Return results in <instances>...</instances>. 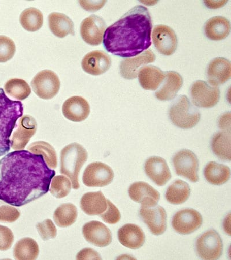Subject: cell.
Segmentation results:
<instances>
[{"label":"cell","instance_id":"1","mask_svg":"<svg viewBox=\"0 0 231 260\" xmlns=\"http://www.w3.org/2000/svg\"><path fill=\"white\" fill-rule=\"evenodd\" d=\"M56 171L41 154L16 150L0 160V200L22 207L47 193Z\"/></svg>","mask_w":231,"mask_h":260},{"label":"cell","instance_id":"2","mask_svg":"<svg viewBox=\"0 0 231 260\" xmlns=\"http://www.w3.org/2000/svg\"><path fill=\"white\" fill-rule=\"evenodd\" d=\"M152 28L148 8L137 6L106 29L104 47L107 52L117 56H137L152 45Z\"/></svg>","mask_w":231,"mask_h":260},{"label":"cell","instance_id":"3","mask_svg":"<svg viewBox=\"0 0 231 260\" xmlns=\"http://www.w3.org/2000/svg\"><path fill=\"white\" fill-rule=\"evenodd\" d=\"M23 114V104L8 98L0 88V156L10 150L11 134Z\"/></svg>","mask_w":231,"mask_h":260},{"label":"cell","instance_id":"4","mask_svg":"<svg viewBox=\"0 0 231 260\" xmlns=\"http://www.w3.org/2000/svg\"><path fill=\"white\" fill-rule=\"evenodd\" d=\"M86 150L78 143L71 144L61 150L60 154L61 174L68 177L71 181L72 187L79 189V174L87 160Z\"/></svg>","mask_w":231,"mask_h":260},{"label":"cell","instance_id":"5","mask_svg":"<svg viewBox=\"0 0 231 260\" xmlns=\"http://www.w3.org/2000/svg\"><path fill=\"white\" fill-rule=\"evenodd\" d=\"M169 117L176 127L190 129L198 124L201 114L186 95H181L171 106Z\"/></svg>","mask_w":231,"mask_h":260},{"label":"cell","instance_id":"6","mask_svg":"<svg viewBox=\"0 0 231 260\" xmlns=\"http://www.w3.org/2000/svg\"><path fill=\"white\" fill-rule=\"evenodd\" d=\"M31 86L36 94L42 99L49 100L55 97L60 88V79L53 71H40L31 81Z\"/></svg>","mask_w":231,"mask_h":260},{"label":"cell","instance_id":"7","mask_svg":"<svg viewBox=\"0 0 231 260\" xmlns=\"http://www.w3.org/2000/svg\"><path fill=\"white\" fill-rule=\"evenodd\" d=\"M197 253L203 259H219L223 251V242L216 231L210 230L198 238L196 242Z\"/></svg>","mask_w":231,"mask_h":260},{"label":"cell","instance_id":"8","mask_svg":"<svg viewBox=\"0 0 231 260\" xmlns=\"http://www.w3.org/2000/svg\"><path fill=\"white\" fill-rule=\"evenodd\" d=\"M172 161L176 174L192 182L199 181V161L194 152L188 149L180 150L175 155Z\"/></svg>","mask_w":231,"mask_h":260},{"label":"cell","instance_id":"9","mask_svg":"<svg viewBox=\"0 0 231 260\" xmlns=\"http://www.w3.org/2000/svg\"><path fill=\"white\" fill-rule=\"evenodd\" d=\"M114 178L111 167L102 162L90 164L83 175V183L91 187H102L109 185Z\"/></svg>","mask_w":231,"mask_h":260},{"label":"cell","instance_id":"10","mask_svg":"<svg viewBox=\"0 0 231 260\" xmlns=\"http://www.w3.org/2000/svg\"><path fill=\"white\" fill-rule=\"evenodd\" d=\"M190 91L192 103L199 108H212L220 100L219 89L205 81H197L193 83Z\"/></svg>","mask_w":231,"mask_h":260},{"label":"cell","instance_id":"11","mask_svg":"<svg viewBox=\"0 0 231 260\" xmlns=\"http://www.w3.org/2000/svg\"><path fill=\"white\" fill-rule=\"evenodd\" d=\"M203 224V217L194 209H184L175 214L172 225L176 232L183 235L194 233Z\"/></svg>","mask_w":231,"mask_h":260},{"label":"cell","instance_id":"12","mask_svg":"<svg viewBox=\"0 0 231 260\" xmlns=\"http://www.w3.org/2000/svg\"><path fill=\"white\" fill-rule=\"evenodd\" d=\"M152 39L155 48L163 55L171 56L177 49V36L173 29L166 25L159 24L154 27Z\"/></svg>","mask_w":231,"mask_h":260},{"label":"cell","instance_id":"13","mask_svg":"<svg viewBox=\"0 0 231 260\" xmlns=\"http://www.w3.org/2000/svg\"><path fill=\"white\" fill-rule=\"evenodd\" d=\"M106 28V23L102 18L92 15L83 20L81 25V35L87 44L97 46L102 44Z\"/></svg>","mask_w":231,"mask_h":260},{"label":"cell","instance_id":"14","mask_svg":"<svg viewBox=\"0 0 231 260\" xmlns=\"http://www.w3.org/2000/svg\"><path fill=\"white\" fill-rule=\"evenodd\" d=\"M140 215L151 233L155 236H160L166 232L167 215L165 209L161 206L156 205L153 207H141Z\"/></svg>","mask_w":231,"mask_h":260},{"label":"cell","instance_id":"15","mask_svg":"<svg viewBox=\"0 0 231 260\" xmlns=\"http://www.w3.org/2000/svg\"><path fill=\"white\" fill-rule=\"evenodd\" d=\"M37 128V121L32 116L25 115L20 117L18 128L12 137V148L17 150L24 149L31 137L35 135Z\"/></svg>","mask_w":231,"mask_h":260},{"label":"cell","instance_id":"16","mask_svg":"<svg viewBox=\"0 0 231 260\" xmlns=\"http://www.w3.org/2000/svg\"><path fill=\"white\" fill-rule=\"evenodd\" d=\"M82 233L85 240L95 246L106 247L112 241L111 230L98 221H91L84 225Z\"/></svg>","mask_w":231,"mask_h":260},{"label":"cell","instance_id":"17","mask_svg":"<svg viewBox=\"0 0 231 260\" xmlns=\"http://www.w3.org/2000/svg\"><path fill=\"white\" fill-rule=\"evenodd\" d=\"M128 194L135 202L140 203L142 207H153L156 206L160 194L150 184L144 182L134 183L130 186Z\"/></svg>","mask_w":231,"mask_h":260},{"label":"cell","instance_id":"18","mask_svg":"<svg viewBox=\"0 0 231 260\" xmlns=\"http://www.w3.org/2000/svg\"><path fill=\"white\" fill-rule=\"evenodd\" d=\"M62 110L66 119L74 122H81L89 116L90 107L85 99L79 96H73L63 104Z\"/></svg>","mask_w":231,"mask_h":260},{"label":"cell","instance_id":"19","mask_svg":"<svg viewBox=\"0 0 231 260\" xmlns=\"http://www.w3.org/2000/svg\"><path fill=\"white\" fill-rule=\"evenodd\" d=\"M155 58V54L150 49L146 50L137 56L124 58L120 66L121 76L126 79H136L139 70L142 66L154 62Z\"/></svg>","mask_w":231,"mask_h":260},{"label":"cell","instance_id":"20","mask_svg":"<svg viewBox=\"0 0 231 260\" xmlns=\"http://www.w3.org/2000/svg\"><path fill=\"white\" fill-rule=\"evenodd\" d=\"M112 61L107 53L100 50H95L87 53L82 61V67L87 74L100 75L110 69Z\"/></svg>","mask_w":231,"mask_h":260},{"label":"cell","instance_id":"21","mask_svg":"<svg viewBox=\"0 0 231 260\" xmlns=\"http://www.w3.org/2000/svg\"><path fill=\"white\" fill-rule=\"evenodd\" d=\"M145 171L148 177L158 186H163L169 181L172 175L165 159L153 156L145 164Z\"/></svg>","mask_w":231,"mask_h":260},{"label":"cell","instance_id":"22","mask_svg":"<svg viewBox=\"0 0 231 260\" xmlns=\"http://www.w3.org/2000/svg\"><path fill=\"white\" fill-rule=\"evenodd\" d=\"M207 78L213 87L223 85L231 77L230 62L224 57H217L210 62L207 69Z\"/></svg>","mask_w":231,"mask_h":260},{"label":"cell","instance_id":"23","mask_svg":"<svg viewBox=\"0 0 231 260\" xmlns=\"http://www.w3.org/2000/svg\"><path fill=\"white\" fill-rule=\"evenodd\" d=\"M118 239L120 244L131 249H138L144 246L145 234L138 225L127 224L118 231Z\"/></svg>","mask_w":231,"mask_h":260},{"label":"cell","instance_id":"24","mask_svg":"<svg viewBox=\"0 0 231 260\" xmlns=\"http://www.w3.org/2000/svg\"><path fill=\"white\" fill-rule=\"evenodd\" d=\"M138 76L143 89L152 91L157 90L166 78L165 73L154 66L142 67L139 70Z\"/></svg>","mask_w":231,"mask_h":260},{"label":"cell","instance_id":"25","mask_svg":"<svg viewBox=\"0 0 231 260\" xmlns=\"http://www.w3.org/2000/svg\"><path fill=\"white\" fill-rule=\"evenodd\" d=\"M165 75L163 85L155 93V98L161 101L173 100L181 89L183 83L181 75L175 71H167Z\"/></svg>","mask_w":231,"mask_h":260},{"label":"cell","instance_id":"26","mask_svg":"<svg viewBox=\"0 0 231 260\" xmlns=\"http://www.w3.org/2000/svg\"><path fill=\"white\" fill-rule=\"evenodd\" d=\"M80 205L86 215L100 216L107 209V199L102 191L87 192L82 197Z\"/></svg>","mask_w":231,"mask_h":260},{"label":"cell","instance_id":"27","mask_svg":"<svg viewBox=\"0 0 231 260\" xmlns=\"http://www.w3.org/2000/svg\"><path fill=\"white\" fill-rule=\"evenodd\" d=\"M206 36L213 41L224 40L229 35L230 23L224 17H213L206 22L204 27Z\"/></svg>","mask_w":231,"mask_h":260},{"label":"cell","instance_id":"28","mask_svg":"<svg viewBox=\"0 0 231 260\" xmlns=\"http://www.w3.org/2000/svg\"><path fill=\"white\" fill-rule=\"evenodd\" d=\"M48 19L50 30L54 36L62 39L69 35H75L74 23L65 14L53 12Z\"/></svg>","mask_w":231,"mask_h":260},{"label":"cell","instance_id":"29","mask_svg":"<svg viewBox=\"0 0 231 260\" xmlns=\"http://www.w3.org/2000/svg\"><path fill=\"white\" fill-rule=\"evenodd\" d=\"M204 176L209 183L221 186L229 180L230 170L228 166L222 164L211 161L205 167Z\"/></svg>","mask_w":231,"mask_h":260},{"label":"cell","instance_id":"30","mask_svg":"<svg viewBox=\"0 0 231 260\" xmlns=\"http://www.w3.org/2000/svg\"><path fill=\"white\" fill-rule=\"evenodd\" d=\"M230 132H220L214 135L211 143L212 151L217 157L223 161L231 160Z\"/></svg>","mask_w":231,"mask_h":260},{"label":"cell","instance_id":"31","mask_svg":"<svg viewBox=\"0 0 231 260\" xmlns=\"http://www.w3.org/2000/svg\"><path fill=\"white\" fill-rule=\"evenodd\" d=\"M190 194L188 184L182 180H177L167 188L166 198L171 204L180 205L187 201Z\"/></svg>","mask_w":231,"mask_h":260},{"label":"cell","instance_id":"32","mask_svg":"<svg viewBox=\"0 0 231 260\" xmlns=\"http://www.w3.org/2000/svg\"><path fill=\"white\" fill-rule=\"evenodd\" d=\"M39 246L31 238H24L16 243L14 256L16 259H36L39 255Z\"/></svg>","mask_w":231,"mask_h":260},{"label":"cell","instance_id":"33","mask_svg":"<svg viewBox=\"0 0 231 260\" xmlns=\"http://www.w3.org/2000/svg\"><path fill=\"white\" fill-rule=\"evenodd\" d=\"M54 220L60 228H68L76 221L78 217L77 208L73 204H63L54 213Z\"/></svg>","mask_w":231,"mask_h":260},{"label":"cell","instance_id":"34","mask_svg":"<svg viewBox=\"0 0 231 260\" xmlns=\"http://www.w3.org/2000/svg\"><path fill=\"white\" fill-rule=\"evenodd\" d=\"M20 23L25 30L30 32L39 30L43 26V13L36 8H28L24 10L20 16Z\"/></svg>","mask_w":231,"mask_h":260},{"label":"cell","instance_id":"35","mask_svg":"<svg viewBox=\"0 0 231 260\" xmlns=\"http://www.w3.org/2000/svg\"><path fill=\"white\" fill-rule=\"evenodd\" d=\"M6 93L10 97L22 101L28 98L31 90L26 81L21 79H11L4 85Z\"/></svg>","mask_w":231,"mask_h":260},{"label":"cell","instance_id":"36","mask_svg":"<svg viewBox=\"0 0 231 260\" xmlns=\"http://www.w3.org/2000/svg\"><path fill=\"white\" fill-rule=\"evenodd\" d=\"M28 149L32 153L41 154L48 167L56 169L57 166V157L55 149L52 145L44 141H37L28 146Z\"/></svg>","mask_w":231,"mask_h":260},{"label":"cell","instance_id":"37","mask_svg":"<svg viewBox=\"0 0 231 260\" xmlns=\"http://www.w3.org/2000/svg\"><path fill=\"white\" fill-rule=\"evenodd\" d=\"M51 182L50 192L53 196L61 199L70 194L72 184L68 178L62 175L57 176L53 177Z\"/></svg>","mask_w":231,"mask_h":260},{"label":"cell","instance_id":"38","mask_svg":"<svg viewBox=\"0 0 231 260\" xmlns=\"http://www.w3.org/2000/svg\"><path fill=\"white\" fill-rule=\"evenodd\" d=\"M15 52L16 46L14 41L5 36H0V62L10 60Z\"/></svg>","mask_w":231,"mask_h":260},{"label":"cell","instance_id":"39","mask_svg":"<svg viewBox=\"0 0 231 260\" xmlns=\"http://www.w3.org/2000/svg\"><path fill=\"white\" fill-rule=\"evenodd\" d=\"M36 228L40 237L45 241L55 238L57 236V229L51 220L46 219L38 223Z\"/></svg>","mask_w":231,"mask_h":260},{"label":"cell","instance_id":"40","mask_svg":"<svg viewBox=\"0 0 231 260\" xmlns=\"http://www.w3.org/2000/svg\"><path fill=\"white\" fill-rule=\"evenodd\" d=\"M20 216V212L18 209L0 203V222L13 223L19 219Z\"/></svg>","mask_w":231,"mask_h":260},{"label":"cell","instance_id":"41","mask_svg":"<svg viewBox=\"0 0 231 260\" xmlns=\"http://www.w3.org/2000/svg\"><path fill=\"white\" fill-rule=\"evenodd\" d=\"M108 207L106 211H105L100 216L102 217L103 220L109 224H115L120 220V212L115 205L111 201L107 199Z\"/></svg>","mask_w":231,"mask_h":260},{"label":"cell","instance_id":"42","mask_svg":"<svg viewBox=\"0 0 231 260\" xmlns=\"http://www.w3.org/2000/svg\"><path fill=\"white\" fill-rule=\"evenodd\" d=\"M14 241V234L11 230L0 225V251L10 249Z\"/></svg>","mask_w":231,"mask_h":260},{"label":"cell","instance_id":"43","mask_svg":"<svg viewBox=\"0 0 231 260\" xmlns=\"http://www.w3.org/2000/svg\"><path fill=\"white\" fill-rule=\"evenodd\" d=\"M77 259H101L99 254L94 249H84L80 251L77 255Z\"/></svg>","mask_w":231,"mask_h":260},{"label":"cell","instance_id":"44","mask_svg":"<svg viewBox=\"0 0 231 260\" xmlns=\"http://www.w3.org/2000/svg\"><path fill=\"white\" fill-rule=\"evenodd\" d=\"M226 2H205V3L207 4V6L209 7H211V6H213L212 8H214V7L216 6L215 8H218L221 7L222 6H223L224 4L226 3Z\"/></svg>","mask_w":231,"mask_h":260}]
</instances>
